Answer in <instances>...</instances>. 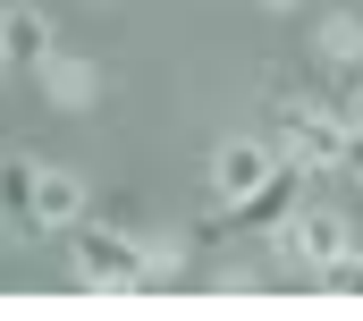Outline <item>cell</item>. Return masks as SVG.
I'll return each instance as SVG.
<instances>
[{
  "label": "cell",
  "mask_w": 363,
  "mask_h": 321,
  "mask_svg": "<svg viewBox=\"0 0 363 321\" xmlns=\"http://www.w3.org/2000/svg\"><path fill=\"white\" fill-rule=\"evenodd\" d=\"M271 160H279L271 144H254V136H228V144H220V160H211V186H220V203H245V195L271 178Z\"/></svg>",
  "instance_id": "cell-4"
},
{
  "label": "cell",
  "mask_w": 363,
  "mask_h": 321,
  "mask_svg": "<svg viewBox=\"0 0 363 321\" xmlns=\"http://www.w3.org/2000/svg\"><path fill=\"white\" fill-rule=\"evenodd\" d=\"M347 245H355L347 212H296V220H279V254H287V262H304V271H330Z\"/></svg>",
  "instance_id": "cell-3"
},
{
  "label": "cell",
  "mask_w": 363,
  "mask_h": 321,
  "mask_svg": "<svg viewBox=\"0 0 363 321\" xmlns=\"http://www.w3.org/2000/svg\"><path fill=\"white\" fill-rule=\"evenodd\" d=\"M321 279H330V288H347V296H363V254H355V245H347V254H338V262H330Z\"/></svg>",
  "instance_id": "cell-11"
},
{
  "label": "cell",
  "mask_w": 363,
  "mask_h": 321,
  "mask_svg": "<svg viewBox=\"0 0 363 321\" xmlns=\"http://www.w3.org/2000/svg\"><path fill=\"white\" fill-rule=\"evenodd\" d=\"M296 178H304L296 160H271V178H262V186H254V195L237 203V220H279V212L296 203Z\"/></svg>",
  "instance_id": "cell-8"
},
{
  "label": "cell",
  "mask_w": 363,
  "mask_h": 321,
  "mask_svg": "<svg viewBox=\"0 0 363 321\" xmlns=\"http://www.w3.org/2000/svg\"><path fill=\"white\" fill-rule=\"evenodd\" d=\"M279 136H287V160H296V169H338V160H347V119H338V110L287 102V110H279Z\"/></svg>",
  "instance_id": "cell-2"
},
{
  "label": "cell",
  "mask_w": 363,
  "mask_h": 321,
  "mask_svg": "<svg viewBox=\"0 0 363 321\" xmlns=\"http://www.w3.org/2000/svg\"><path fill=\"white\" fill-rule=\"evenodd\" d=\"M34 77H43V93H51L60 110H85L93 93H101V68H93V60H60V51H43Z\"/></svg>",
  "instance_id": "cell-6"
},
{
  "label": "cell",
  "mask_w": 363,
  "mask_h": 321,
  "mask_svg": "<svg viewBox=\"0 0 363 321\" xmlns=\"http://www.w3.org/2000/svg\"><path fill=\"white\" fill-rule=\"evenodd\" d=\"M262 9H304V0H262Z\"/></svg>",
  "instance_id": "cell-13"
},
{
  "label": "cell",
  "mask_w": 363,
  "mask_h": 321,
  "mask_svg": "<svg viewBox=\"0 0 363 321\" xmlns=\"http://www.w3.org/2000/svg\"><path fill=\"white\" fill-rule=\"evenodd\" d=\"M34 160H0V220L9 229H34Z\"/></svg>",
  "instance_id": "cell-9"
},
{
  "label": "cell",
  "mask_w": 363,
  "mask_h": 321,
  "mask_svg": "<svg viewBox=\"0 0 363 321\" xmlns=\"http://www.w3.org/2000/svg\"><path fill=\"white\" fill-rule=\"evenodd\" d=\"M338 119H347V136H363V85L347 93V102H338Z\"/></svg>",
  "instance_id": "cell-12"
},
{
  "label": "cell",
  "mask_w": 363,
  "mask_h": 321,
  "mask_svg": "<svg viewBox=\"0 0 363 321\" xmlns=\"http://www.w3.org/2000/svg\"><path fill=\"white\" fill-rule=\"evenodd\" d=\"M43 51H51V26H43V9H0V68L34 77V68H43Z\"/></svg>",
  "instance_id": "cell-5"
},
{
  "label": "cell",
  "mask_w": 363,
  "mask_h": 321,
  "mask_svg": "<svg viewBox=\"0 0 363 321\" xmlns=\"http://www.w3.org/2000/svg\"><path fill=\"white\" fill-rule=\"evenodd\" d=\"M85 220V186L68 169H43L34 178V229H77Z\"/></svg>",
  "instance_id": "cell-7"
},
{
  "label": "cell",
  "mask_w": 363,
  "mask_h": 321,
  "mask_svg": "<svg viewBox=\"0 0 363 321\" xmlns=\"http://www.w3.org/2000/svg\"><path fill=\"white\" fill-rule=\"evenodd\" d=\"M77 279H85V288H152V262H144L135 237L77 220Z\"/></svg>",
  "instance_id": "cell-1"
},
{
  "label": "cell",
  "mask_w": 363,
  "mask_h": 321,
  "mask_svg": "<svg viewBox=\"0 0 363 321\" xmlns=\"http://www.w3.org/2000/svg\"><path fill=\"white\" fill-rule=\"evenodd\" d=\"M321 68H363V17H321Z\"/></svg>",
  "instance_id": "cell-10"
}]
</instances>
